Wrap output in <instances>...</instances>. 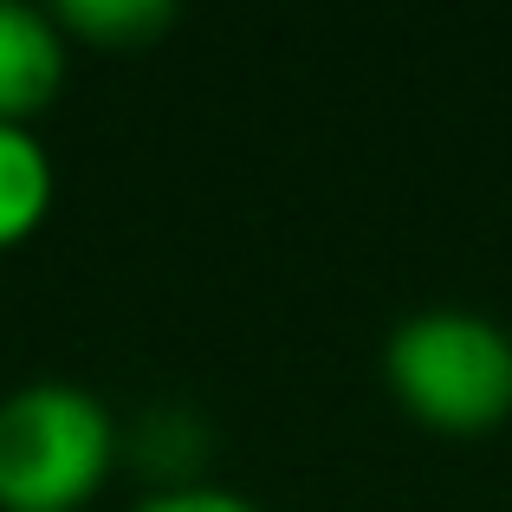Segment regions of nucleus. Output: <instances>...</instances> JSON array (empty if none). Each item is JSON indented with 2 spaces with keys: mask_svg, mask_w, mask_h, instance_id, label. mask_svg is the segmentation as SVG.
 I'll use <instances>...</instances> for the list:
<instances>
[{
  "mask_svg": "<svg viewBox=\"0 0 512 512\" xmlns=\"http://www.w3.org/2000/svg\"><path fill=\"white\" fill-rule=\"evenodd\" d=\"M59 201V169L39 130L0 124V253L26 247Z\"/></svg>",
  "mask_w": 512,
  "mask_h": 512,
  "instance_id": "20e7f679",
  "label": "nucleus"
},
{
  "mask_svg": "<svg viewBox=\"0 0 512 512\" xmlns=\"http://www.w3.org/2000/svg\"><path fill=\"white\" fill-rule=\"evenodd\" d=\"M383 383L428 435H493L512 422V331L474 305H422L383 338Z\"/></svg>",
  "mask_w": 512,
  "mask_h": 512,
  "instance_id": "f257e3e1",
  "label": "nucleus"
},
{
  "mask_svg": "<svg viewBox=\"0 0 512 512\" xmlns=\"http://www.w3.org/2000/svg\"><path fill=\"white\" fill-rule=\"evenodd\" d=\"M52 13H59L72 52L78 46H91V52H150L175 26L169 0H59Z\"/></svg>",
  "mask_w": 512,
  "mask_h": 512,
  "instance_id": "39448f33",
  "label": "nucleus"
},
{
  "mask_svg": "<svg viewBox=\"0 0 512 512\" xmlns=\"http://www.w3.org/2000/svg\"><path fill=\"white\" fill-rule=\"evenodd\" d=\"M117 454L124 428L98 389L39 376L0 396V512H85Z\"/></svg>",
  "mask_w": 512,
  "mask_h": 512,
  "instance_id": "f03ea898",
  "label": "nucleus"
},
{
  "mask_svg": "<svg viewBox=\"0 0 512 512\" xmlns=\"http://www.w3.org/2000/svg\"><path fill=\"white\" fill-rule=\"evenodd\" d=\"M137 512H266V506L247 500V493H234V487H214V480H169V487H156Z\"/></svg>",
  "mask_w": 512,
  "mask_h": 512,
  "instance_id": "423d86ee",
  "label": "nucleus"
},
{
  "mask_svg": "<svg viewBox=\"0 0 512 512\" xmlns=\"http://www.w3.org/2000/svg\"><path fill=\"white\" fill-rule=\"evenodd\" d=\"M72 72V39L59 13L33 0H0V124H26L52 111Z\"/></svg>",
  "mask_w": 512,
  "mask_h": 512,
  "instance_id": "7ed1b4c3",
  "label": "nucleus"
}]
</instances>
